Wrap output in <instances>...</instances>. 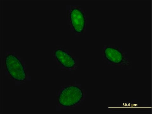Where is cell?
<instances>
[{"label":"cell","mask_w":152,"mask_h":114,"mask_svg":"<svg viewBox=\"0 0 152 114\" xmlns=\"http://www.w3.org/2000/svg\"><path fill=\"white\" fill-rule=\"evenodd\" d=\"M103 57L107 64L121 68H132V61L128 58L127 52L118 46H104Z\"/></svg>","instance_id":"obj_1"},{"label":"cell","mask_w":152,"mask_h":114,"mask_svg":"<svg viewBox=\"0 0 152 114\" xmlns=\"http://www.w3.org/2000/svg\"><path fill=\"white\" fill-rule=\"evenodd\" d=\"M83 97V92L79 87L72 86L65 87L61 91L58 97L60 105L71 107L78 104Z\"/></svg>","instance_id":"obj_2"},{"label":"cell","mask_w":152,"mask_h":114,"mask_svg":"<svg viewBox=\"0 0 152 114\" xmlns=\"http://www.w3.org/2000/svg\"><path fill=\"white\" fill-rule=\"evenodd\" d=\"M70 19L75 32L81 35L86 32L87 23L86 12L81 7L74 8L70 11Z\"/></svg>","instance_id":"obj_3"},{"label":"cell","mask_w":152,"mask_h":114,"mask_svg":"<svg viewBox=\"0 0 152 114\" xmlns=\"http://www.w3.org/2000/svg\"><path fill=\"white\" fill-rule=\"evenodd\" d=\"M5 63L8 72L13 79L19 81L25 79L26 73L23 65L16 56L12 54L8 55Z\"/></svg>","instance_id":"obj_4"},{"label":"cell","mask_w":152,"mask_h":114,"mask_svg":"<svg viewBox=\"0 0 152 114\" xmlns=\"http://www.w3.org/2000/svg\"><path fill=\"white\" fill-rule=\"evenodd\" d=\"M114 111H147L150 108L144 105H140L137 100L132 102H124L118 104L117 107L115 108Z\"/></svg>","instance_id":"obj_5"},{"label":"cell","mask_w":152,"mask_h":114,"mask_svg":"<svg viewBox=\"0 0 152 114\" xmlns=\"http://www.w3.org/2000/svg\"><path fill=\"white\" fill-rule=\"evenodd\" d=\"M55 55L57 60L65 68H72L76 65L75 61L72 56L63 50H56Z\"/></svg>","instance_id":"obj_6"}]
</instances>
